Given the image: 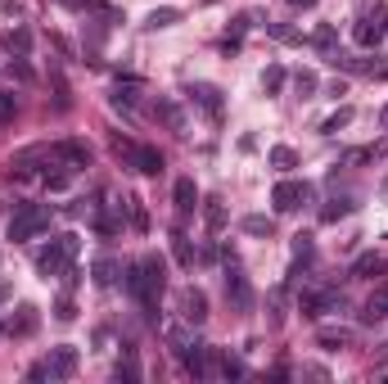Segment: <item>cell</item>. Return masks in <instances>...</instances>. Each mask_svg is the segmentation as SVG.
<instances>
[{
  "instance_id": "20",
  "label": "cell",
  "mask_w": 388,
  "mask_h": 384,
  "mask_svg": "<svg viewBox=\"0 0 388 384\" xmlns=\"http://www.w3.org/2000/svg\"><path fill=\"white\" fill-rule=\"evenodd\" d=\"M172 253H176V263H181V267H190V263H194V253H190V240H185L181 230H172Z\"/></svg>"
},
{
  "instance_id": "28",
  "label": "cell",
  "mask_w": 388,
  "mask_h": 384,
  "mask_svg": "<svg viewBox=\"0 0 388 384\" xmlns=\"http://www.w3.org/2000/svg\"><path fill=\"white\" fill-rule=\"evenodd\" d=\"M379 267H384V263H379L375 253H361V258L352 263V276H370V272H379Z\"/></svg>"
},
{
  "instance_id": "3",
  "label": "cell",
  "mask_w": 388,
  "mask_h": 384,
  "mask_svg": "<svg viewBox=\"0 0 388 384\" xmlns=\"http://www.w3.org/2000/svg\"><path fill=\"white\" fill-rule=\"evenodd\" d=\"M77 253V235H59V240H50L45 249H36V272L50 280V276H64L68 258Z\"/></svg>"
},
{
  "instance_id": "30",
  "label": "cell",
  "mask_w": 388,
  "mask_h": 384,
  "mask_svg": "<svg viewBox=\"0 0 388 384\" xmlns=\"http://www.w3.org/2000/svg\"><path fill=\"white\" fill-rule=\"evenodd\" d=\"M348 122H352V109H339L335 118H325V127H321V132H325V136H335L339 127H348Z\"/></svg>"
},
{
  "instance_id": "16",
  "label": "cell",
  "mask_w": 388,
  "mask_h": 384,
  "mask_svg": "<svg viewBox=\"0 0 388 384\" xmlns=\"http://www.w3.org/2000/svg\"><path fill=\"white\" fill-rule=\"evenodd\" d=\"M113 280H118V263H113V258H99V263H95V285L108 289Z\"/></svg>"
},
{
  "instance_id": "26",
  "label": "cell",
  "mask_w": 388,
  "mask_h": 384,
  "mask_svg": "<svg viewBox=\"0 0 388 384\" xmlns=\"http://www.w3.org/2000/svg\"><path fill=\"white\" fill-rule=\"evenodd\" d=\"M262 86H267V91H271V95H276V91H280V86H284V68H280V64H271V68H267V73H262Z\"/></svg>"
},
{
  "instance_id": "25",
  "label": "cell",
  "mask_w": 388,
  "mask_h": 384,
  "mask_svg": "<svg viewBox=\"0 0 388 384\" xmlns=\"http://www.w3.org/2000/svg\"><path fill=\"white\" fill-rule=\"evenodd\" d=\"M267 158H271V163H276V167H293V163H298V154H293L289 145H276V149H271Z\"/></svg>"
},
{
  "instance_id": "19",
  "label": "cell",
  "mask_w": 388,
  "mask_h": 384,
  "mask_svg": "<svg viewBox=\"0 0 388 384\" xmlns=\"http://www.w3.org/2000/svg\"><path fill=\"white\" fill-rule=\"evenodd\" d=\"M244 230H248V235H267V240H271V235H276V221L262 217V213H253V217H244Z\"/></svg>"
},
{
  "instance_id": "18",
  "label": "cell",
  "mask_w": 388,
  "mask_h": 384,
  "mask_svg": "<svg viewBox=\"0 0 388 384\" xmlns=\"http://www.w3.org/2000/svg\"><path fill=\"white\" fill-rule=\"evenodd\" d=\"M172 23H181V10H154L149 19H145V27L158 32V27H172Z\"/></svg>"
},
{
  "instance_id": "31",
  "label": "cell",
  "mask_w": 388,
  "mask_h": 384,
  "mask_svg": "<svg viewBox=\"0 0 388 384\" xmlns=\"http://www.w3.org/2000/svg\"><path fill=\"white\" fill-rule=\"evenodd\" d=\"M204 217H208V226H213V230H221V221H226V213H221V204H217V199H208Z\"/></svg>"
},
{
  "instance_id": "33",
  "label": "cell",
  "mask_w": 388,
  "mask_h": 384,
  "mask_svg": "<svg viewBox=\"0 0 388 384\" xmlns=\"http://www.w3.org/2000/svg\"><path fill=\"white\" fill-rule=\"evenodd\" d=\"M293 258H302V263L312 258V235H307V230H302V235H293Z\"/></svg>"
},
{
  "instance_id": "15",
  "label": "cell",
  "mask_w": 388,
  "mask_h": 384,
  "mask_svg": "<svg viewBox=\"0 0 388 384\" xmlns=\"http://www.w3.org/2000/svg\"><path fill=\"white\" fill-rule=\"evenodd\" d=\"M10 335H32L36 330V307H19V317H10Z\"/></svg>"
},
{
  "instance_id": "2",
  "label": "cell",
  "mask_w": 388,
  "mask_h": 384,
  "mask_svg": "<svg viewBox=\"0 0 388 384\" xmlns=\"http://www.w3.org/2000/svg\"><path fill=\"white\" fill-rule=\"evenodd\" d=\"M45 226H50V208H41V204H23V208L10 217V240H14V244L36 240Z\"/></svg>"
},
{
  "instance_id": "9",
  "label": "cell",
  "mask_w": 388,
  "mask_h": 384,
  "mask_svg": "<svg viewBox=\"0 0 388 384\" xmlns=\"http://www.w3.org/2000/svg\"><path fill=\"white\" fill-rule=\"evenodd\" d=\"M181 307H185L181 317L190 321V326H204V321H208V298H204V289H185V294H181Z\"/></svg>"
},
{
  "instance_id": "11",
  "label": "cell",
  "mask_w": 388,
  "mask_h": 384,
  "mask_svg": "<svg viewBox=\"0 0 388 384\" xmlns=\"http://www.w3.org/2000/svg\"><path fill=\"white\" fill-rule=\"evenodd\" d=\"M190 99L204 104L208 118H221V91H217V86H204V82H199V86H190Z\"/></svg>"
},
{
  "instance_id": "24",
  "label": "cell",
  "mask_w": 388,
  "mask_h": 384,
  "mask_svg": "<svg viewBox=\"0 0 388 384\" xmlns=\"http://www.w3.org/2000/svg\"><path fill=\"white\" fill-rule=\"evenodd\" d=\"M316 339H321L325 348H343V344H348V330H335V326H325L321 335H316Z\"/></svg>"
},
{
  "instance_id": "23",
  "label": "cell",
  "mask_w": 388,
  "mask_h": 384,
  "mask_svg": "<svg viewBox=\"0 0 388 384\" xmlns=\"http://www.w3.org/2000/svg\"><path fill=\"white\" fill-rule=\"evenodd\" d=\"M158 118L172 127V132H181V113H176V104L172 99H158Z\"/></svg>"
},
{
  "instance_id": "8",
  "label": "cell",
  "mask_w": 388,
  "mask_h": 384,
  "mask_svg": "<svg viewBox=\"0 0 388 384\" xmlns=\"http://www.w3.org/2000/svg\"><path fill=\"white\" fill-rule=\"evenodd\" d=\"M226 298L239 307V312H248V307H253V289H248V280H244V272H239V267L226 276Z\"/></svg>"
},
{
  "instance_id": "22",
  "label": "cell",
  "mask_w": 388,
  "mask_h": 384,
  "mask_svg": "<svg viewBox=\"0 0 388 384\" xmlns=\"http://www.w3.org/2000/svg\"><path fill=\"white\" fill-rule=\"evenodd\" d=\"M127 217H131V226H136V230H149V213L141 208V199H127Z\"/></svg>"
},
{
  "instance_id": "7",
  "label": "cell",
  "mask_w": 388,
  "mask_h": 384,
  "mask_svg": "<svg viewBox=\"0 0 388 384\" xmlns=\"http://www.w3.org/2000/svg\"><path fill=\"white\" fill-rule=\"evenodd\" d=\"M45 366H50V380H68V375L77 371V348H54L50 357H45Z\"/></svg>"
},
{
  "instance_id": "35",
  "label": "cell",
  "mask_w": 388,
  "mask_h": 384,
  "mask_svg": "<svg viewBox=\"0 0 388 384\" xmlns=\"http://www.w3.org/2000/svg\"><path fill=\"white\" fill-rule=\"evenodd\" d=\"M54 317H59V321H73V317H77L73 298H59V307H54Z\"/></svg>"
},
{
  "instance_id": "1",
  "label": "cell",
  "mask_w": 388,
  "mask_h": 384,
  "mask_svg": "<svg viewBox=\"0 0 388 384\" xmlns=\"http://www.w3.org/2000/svg\"><path fill=\"white\" fill-rule=\"evenodd\" d=\"M127 289H131V298H136V303L154 317V307H158L162 289H167V263H162L158 253L136 258V263L127 267Z\"/></svg>"
},
{
  "instance_id": "5",
  "label": "cell",
  "mask_w": 388,
  "mask_h": 384,
  "mask_svg": "<svg viewBox=\"0 0 388 384\" xmlns=\"http://www.w3.org/2000/svg\"><path fill=\"white\" fill-rule=\"evenodd\" d=\"M50 158L54 163H64V167H90V145L86 141H54Z\"/></svg>"
},
{
  "instance_id": "6",
  "label": "cell",
  "mask_w": 388,
  "mask_h": 384,
  "mask_svg": "<svg viewBox=\"0 0 388 384\" xmlns=\"http://www.w3.org/2000/svg\"><path fill=\"white\" fill-rule=\"evenodd\" d=\"M131 167L145 176H162V167H167V158H162L154 145H136V154H131Z\"/></svg>"
},
{
  "instance_id": "34",
  "label": "cell",
  "mask_w": 388,
  "mask_h": 384,
  "mask_svg": "<svg viewBox=\"0 0 388 384\" xmlns=\"http://www.w3.org/2000/svg\"><path fill=\"white\" fill-rule=\"evenodd\" d=\"M312 91H316V73H298V95L307 99Z\"/></svg>"
},
{
  "instance_id": "4",
  "label": "cell",
  "mask_w": 388,
  "mask_h": 384,
  "mask_svg": "<svg viewBox=\"0 0 388 384\" xmlns=\"http://www.w3.org/2000/svg\"><path fill=\"white\" fill-rule=\"evenodd\" d=\"M307 199H312V186H307V181H276V190H271L276 213H293V208H302Z\"/></svg>"
},
{
  "instance_id": "14",
  "label": "cell",
  "mask_w": 388,
  "mask_h": 384,
  "mask_svg": "<svg viewBox=\"0 0 388 384\" xmlns=\"http://www.w3.org/2000/svg\"><path fill=\"white\" fill-rule=\"evenodd\" d=\"M384 317H388V289H375L361 307V321H384Z\"/></svg>"
},
{
  "instance_id": "36",
  "label": "cell",
  "mask_w": 388,
  "mask_h": 384,
  "mask_svg": "<svg viewBox=\"0 0 388 384\" xmlns=\"http://www.w3.org/2000/svg\"><path fill=\"white\" fill-rule=\"evenodd\" d=\"M14 77H23V82H32V68L23 64V59H14Z\"/></svg>"
},
{
  "instance_id": "12",
  "label": "cell",
  "mask_w": 388,
  "mask_h": 384,
  "mask_svg": "<svg viewBox=\"0 0 388 384\" xmlns=\"http://www.w3.org/2000/svg\"><path fill=\"white\" fill-rule=\"evenodd\" d=\"M194 208H199V186H194L190 176H181V181H176V213L185 217V213H194Z\"/></svg>"
},
{
  "instance_id": "13",
  "label": "cell",
  "mask_w": 388,
  "mask_h": 384,
  "mask_svg": "<svg viewBox=\"0 0 388 384\" xmlns=\"http://www.w3.org/2000/svg\"><path fill=\"white\" fill-rule=\"evenodd\" d=\"M379 19H384V10H379V14H370V19H361V23H356V41H361V45H375L379 36H384V23H379Z\"/></svg>"
},
{
  "instance_id": "32",
  "label": "cell",
  "mask_w": 388,
  "mask_h": 384,
  "mask_svg": "<svg viewBox=\"0 0 388 384\" xmlns=\"http://www.w3.org/2000/svg\"><path fill=\"white\" fill-rule=\"evenodd\" d=\"M27 45H32V32H27V27H19V32H10V50H19V55H27Z\"/></svg>"
},
{
  "instance_id": "10",
  "label": "cell",
  "mask_w": 388,
  "mask_h": 384,
  "mask_svg": "<svg viewBox=\"0 0 388 384\" xmlns=\"http://www.w3.org/2000/svg\"><path fill=\"white\" fill-rule=\"evenodd\" d=\"M302 317H321V312H335V307H343V298L339 294H302Z\"/></svg>"
},
{
  "instance_id": "29",
  "label": "cell",
  "mask_w": 388,
  "mask_h": 384,
  "mask_svg": "<svg viewBox=\"0 0 388 384\" xmlns=\"http://www.w3.org/2000/svg\"><path fill=\"white\" fill-rule=\"evenodd\" d=\"M127 375V380H141V366H136V348H127V357L118 362V380Z\"/></svg>"
},
{
  "instance_id": "37",
  "label": "cell",
  "mask_w": 388,
  "mask_h": 384,
  "mask_svg": "<svg viewBox=\"0 0 388 384\" xmlns=\"http://www.w3.org/2000/svg\"><path fill=\"white\" fill-rule=\"evenodd\" d=\"M289 5H298V10H312L316 0H289Z\"/></svg>"
},
{
  "instance_id": "17",
  "label": "cell",
  "mask_w": 388,
  "mask_h": 384,
  "mask_svg": "<svg viewBox=\"0 0 388 384\" xmlns=\"http://www.w3.org/2000/svg\"><path fill=\"white\" fill-rule=\"evenodd\" d=\"M217 371H221V375H230V380H244V375H248V366L239 362V357H230V352H221V357H217Z\"/></svg>"
},
{
  "instance_id": "21",
  "label": "cell",
  "mask_w": 388,
  "mask_h": 384,
  "mask_svg": "<svg viewBox=\"0 0 388 384\" xmlns=\"http://www.w3.org/2000/svg\"><path fill=\"white\" fill-rule=\"evenodd\" d=\"M14 113H19V95L14 91H0V127L14 122Z\"/></svg>"
},
{
  "instance_id": "27",
  "label": "cell",
  "mask_w": 388,
  "mask_h": 384,
  "mask_svg": "<svg viewBox=\"0 0 388 384\" xmlns=\"http://www.w3.org/2000/svg\"><path fill=\"white\" fill-rule=\"evenodd\" d=\"M352 208H356L352 199H335V204H330V208H325L321 217H325V221H339V217H348V213H352Z\"/></svg>"
}]
</instances>
